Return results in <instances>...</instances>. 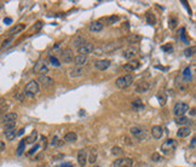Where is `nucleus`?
I'll return each mask as SVG.
<instances>
[{"mask_svg": "<svg viewBox=\"0 0 196 167\" xmlns=\"http://www.w3.org/2000/svg\"><path fill=\"white\" fill-rule=\"evenodd\" d=\"M159 101H160V104H161V106H165V104H166V98H165V96H159Z\"/></svg>", "mask_w": 196, "mask_h": 167, "instance_id": "45", "label": "nucleus"}, {"mask_svg": "<svg viewBox=\"0 0 196 167\" xmlns=\"http://www.w3.org/2000/svg\"><path fill=\"white\" fill-rule=\"evenodd\" d=\"M161 49H162L163 51H171V50H172V45H171V44H168V45H163Z\"/></svg>", "mask_w": 196, "mask_h": 167, "instance_id": "47", "label": "nucleus"}, {"mask_svg": "<svg viewBox=\"0 0 196 167\" xmlns=\"http://www.w3.org/2000/svg\"><path fill=\"white\" fill-rule=\"evenodd\" d=\"M190 133H191V128L188 127V126H182L178 131H177V137L179 138H185L188 136H190Z\"/></svg>", "mask_w": 196, "mask_h": 167, "instance_id": "18", "label": "nucleus"}, {"mask_svg": "<svg viewBox=\"0 0 196 167\" xmlns=\"http://www.w3.org/2000/svg\"><path fill=\"white\" fill-rule=\"evenodd\" d=\"M58 167H74L72 163H62V165H59Z\"/></svg>", "mask_w": 196, "mask_h": 167, "instance_id": "49", "label": "nucleus"}, {"mask_svg": "<svg viewBox=\"0 0 196 167\" xmlns=\"http://www.w3.org/2000/svg\"><path fill=\"white\" fill-rule=\"evenodd\" d=\"M23 132H24V128H21V130H19V132H18V133H16V136H21Z\"/></svg>", "mask_w": 196, "mask_h": 167, "instance_id": "52", "label": "nucleus"}, {"mask_svg": "<svg viewBox=\"0 0 196 167\" xmlns=\"http://www.w3.org/2000/svg\"><path fill=\"white\" fill-rule=\"evenodd\" d=\"M111 154L113 155H120V154H122V149L119 148V147H114L111 149Z\"/></svg>", "mask_w": 196, "mask_h": 167, "instance_id": "41", "label": "nucleus"}, {"mask_svg": "<svg viewBox=\"0 0 196 167\" xmlns=\"http://www.w3.org/2000/svg\"><path fill=\"white\" fill-rule=\"evenodd\" d=\"M13 43V38H7V39H5L4 40V43L1 44V50H5V49H7L11 44Z\"/></svg>", "mask_w": 196, "mask_h": 167, "instance_id": "35", "label": "nucleus"}, {"mask_svg": "<svg viewBox=\"0 0 196 167\" xmlns=\"http://www.w3.org/2000/svg\"><path fill=\"white\" fill-rule=\"evenodd\" d=\"M94 67L98 70H107L110 67V61L109 59H99L94 63Z\"/></svg>", "mask_w": 196, "mask_h": 167, "instance_id": "13", "label": "nucleus"}, {"mask_svg": "<svg viewBox=\"0 0 196 167\" xmlns=\"http://www.w3.org/2000/svg\"><path fill=\"white\" fill-rule=\"evenodd\" d=\"M4 135H5L6 139H9V141H13V139L16 138V130L6 131V132H4Z\"/></svg>", "mask_w": 196, "mask_h": 167, "instance_id": "31", "label": "nucleus"}, {"mask_svg": "<svg viewBox=\"0 0 196 167\" xmlns=\"http://www.w3.org/2000/svg\"><path fill=\"white\" fill-rule=\"evenodd\" d=\"M17 119H18V115L16 113H7V114H5L1 118V121H3L4 125H6V124H13V122H16Z\"/></svg>", "mask_w": 196, "mask_h": 167, "instance_id": "11", "label": "nucleus"}, {"mask_svg": "<svg viewBox=\"0 0 196 167\" xmlns=\"http://www.w3.org/2000/svg\"><path fill=\"white\" fill-rule=\"evenodd\" d=\"M5 150V143L3 141H0V153Z\"/></svg>", "mask_w": 196, "mask_h": 167, "instance_id": "48", "label": "nucleus"}, {"mask_svg": "<svg viewBox=\"0 0 196 167\" xmlns=\"http://www.w3.org/2000/svg\"><path fill=\"white\" fill-rule=\"evenodd\" d=\"M177 22H178V21H177L176 17H171V18H170V28H171V29H174L176 25H177Z\"/></svg>", "mask_w": 196, "mask_h": 167, "instance_id": "40", "label": "nucleus"}, {"mask_svg": "<svg viewBox=\"0 0 196 167\" xmlns=\"http://www.w3.org/2000/svg\"><path fill=\"white\" fill-rule=\"evenodd\" d=\"M122 68H123V70H126V72H133V70H136V69L139 68V62L136 61V59H133V61L127 62L126 64H123Z\"/></svg>", "mask_w": 196, "mask_h": 167, "instance_id": "12", "label": "nucleus"}, {"mask_svg": "<svg viewBox=\"0 0 196 167\" xmlns=\"http://www.w3.org/2000/svg\"><path fill=\"white\" fill-rule=\"evenodd\" d=\"M147 22H148L149 24H155L156 19H155V16H154L151 12H148V13H147Z\"/></svg>", "mask_w": 196, "mask_h": 167, "instance_id": "36", "label": "nucleus"}, {"mask_svg": "<svg viewBox=\"0 0 196 167\" xmlns=\"http://www.w3.org/2000/svg\"><path fill=\"white\" fill-rule=\"evenodd\" d=\"M73 63H74L76 67H84V65L87 63V56H84V55H78V56H75V57H74Z\"/></svg>", "mask_w": 196, "mask_h": 167, "instance_id": "16", "label": "nucleus"}, {"mask_svg": "<svg viewBox=\"0 0 196 167\" xmlns=\"http://www.w3.org/2000/svg\"><path fill=\"white\" fill-rule=\"evenodd\" d=\"M103 28H104V25H103V23L99 22V21H94V22H92V23L90 24V30L93 31V33L101 31V30H103Z\"/></svg>", "mask_w": 196, "mask_h": 167, "instance_id": "20", "label": "nucleus"}, {"mask_svg": "<svg viewBox=\"0 0 196 167\" xmlns=\"http://www.w3.org/2000/svg\"><path fill=\"white\" fill-rule=\"evenodd\" d=\"M191 69H190V67H188V68H185L184 69V72H183V76L186 79V80H190L191 79Z\"/></svg>", "mask_w": 196, "mask_h": 167, "instance_id": "38", "label": "nucleus"}, {"mask_svg": "<svg viewBox=\"0 0 196 167\" xmlns=\"http://www.w3.org/2000/svg\"><path fill=\"white\" fill-rule=\"evenodd\" d=\"M78 162H79V165L81 167H84L86 165V162H87V153H86L85 149L79 150V153H78Z\"/></svg>", "mask_w": 196, "mask_h": 167, "instance_id": "17", "label": "nucleus"}, {"mask_svg": "<svg viewBox=\"0 0 196 167\" xmlns=\"http://www.w3.org/2000/svg\"><path fill=\"white\" fill-rule=\"evenodd\" d=\"M126 40H127L128 44H137V43H139L142 40V37L138 35V34H135V33H132V34H129L126 38Z\"/></svg>", "mask_w": 196, "mask_h": 167, "instance_id": "23", "label": "nucleus"}, {"mask_svg": "<svg viewBox=\"0 0 196 167\" xmlns=\"http://www.w3.org/2000/svg\"><path fill=\"white\" fill-rule=\"evenodd\" d=\"M120 47V44H115V43H109V44H107L105 46H102L101 49H99V53H108V52H111V51H114V50H116V49H119Z\"/></svg>", "mask_w": 196, "mask_h": 167, "instance_id": "14", "label": "nucleus"}, {"mask_svg": "<svg viewBox=\"0 0 196 167\" xmlns=\"http://www.w3.org/2000/svg\"><path fill=\"white\" fill-rule=\"evenodd\" d=\"M94 167H98V166H94Z\"/></svg>", "mask_w": 196, "mask_h": 167, "instance_id": "56", "label": "nucleus"}, {"mask_svg": "<svg viewBox=\"0 0 196 167\" xmlns=\"http://www.w3.org/2000/svg\"><path fill=\"white\" fill-rule=\"evenodd\" d=\"M119 19H120V18H119V16H116V15H113V16H109V17H107V18H105V22H107L108 24H114V23H116Z\"/></svg>", "mask_w": 196, "mask_h": 167, "instance_id": "33", "label": "nucleus"}, {"mask_svg": "<svg viewBox=\"0 0 196 167\" xmlns=\"http://www.w3.org/2000/svg\"><path fill=\"white\" fill-rule=\"evenodd\" d=\"M132 108L135 110H142V109H144V104L142 102V99H135V101L132 102Z\"/></svg>", "mask_w": 196, "mask_h": 167, "instance_id": "27", "label": "nucleus"}, {"mask_svg": "<svg viewBox=\"0 0 196 167\" xmlns=\"http://www.w3.org/2000/svg\"><path fill=\"white\" fill-rule=\"evenodd\" d=\"M1 7H3V3H1V1H0V9H1Z\"/></svg>", "mask_w": 196, "mask_h": 167, "instance_id": "55", "label": "nucleus"}, {"mask_svg": "<svg viewBox=\"0 0 196 167\" xmlns=\"http://www.w3.org/2000/svg\"><path fill=\"white\" fill-rule=\"evenodd\" d=\"M151 136L155 138V139H160L162 136H163V128L159 125L156 126H153L151 127Z\"/></svg>", "mask_w": 196, "mask_h": 167, "instance_id": "15", "label": "nucleus"}, {"mask_svg": "<svg viewBox=\"0 0 196 167\" xmlns=\"http://www.w3.org/2000/svg\"><path fill=\"white\" fill-rule=\"evenodd\" d=\"M191 115H195V109H191Z\"/></svg>", "mask_w": 196, "mask_h": 167, "instance_id": "54", "label": "nucleus"}, {"mask_svg": "<svg viewBox=\"0 0 196 167\" xmlns=\"http://www.w3.org/2000/svg\"><path fill=\"white\" fill-rule=\"evenodd\" d=\"M194 53H195V46H191L184 51V55L186 57H191V56H194Z\"/></svg>", "mask_w": 196, "mask_h": 167, "instance_id": "37", "label": "nucleus"}, {"mask_svg": "<svg viewBox=\"0 0 196 167\" xmlns=\"http://www.w3.org/2000/svg\"><path fill=\"white\" fill-rule=\"evenodd\" d=\"M129 132H131V135H132L133 137H136L139 141H143L147 137L145 130L143 127H141V126H132V127L129 128Z\"/></svg>", "mask_w": 196, "mask_h": 167, "instance_id": "4", "label": "nucleus"}, {"mask_svg": "<svg viewBox=\"0 0 196 167\" xmlns=\"http://www.w3.org/2000/svg\"><path fill=\"white\" fill-rule=\"evenodd\" d=\"M97 155H98V154H97V150H96V149H92L91 153H90V156L87 157L88 161H90L91 163H94V162L97 161Z\"/></svg>", "mask_w": 196, "mask_h": 167, "instance_id": "32", "label": "nucleus"}, {"mask_svg": "<svg viewBox=\"0 0 196 167\" xmlns=\"http://www.w3.org/2000/svg\"><path fill=\"white\" fill-rule=\"evenodd\" d=\"M4 102H5V99L4 98H0V104H4Z\"/></svg>", "mask_w": 196, "mask_h": 167, "instance_id": "53", "label": "nucleus"}, {"mask_svg": "<svg viewBox=\"0 0 196 167\" xmlns=\"http://www.w3.org/2000/svg\"><path fill=\"white\" fill-rule=\"evenodd\" d=\"M132 166H133V160L131 157L116 159L113 163V167H132Z\"/></svg>", "mask_w": 196, "mask_h": 167, "instance_id": "6", "label": "nucleus"}, {"mask_svg": "<svg viewBox=\"0 0 196 167\" xmlns=\"http://www.w3.org/2000/svg\"><path fill=\"white\" fill-rule=\"evenodd\" d=\"M84 73H85V69L82 68V67H75V68H73V69L69 70V75H70V78H78V76H81V75H84Z\"/></svg>", "mask_w": 196, "mask_h": 167, "instance_id": "19", "label": "nucleus"}, {"mask_svg": "<svg viewBox=\"0 0 196 167\" xmlns=\"http://www.w3.org/2000/svg\"><path fill=\"white\" fill-rule=\"evenodd\" d=\"M137 55H138V50H137V49H135V47L127 49V50L123 52V57H125V58H127V59H132V58H135Z\"/></svg>", "mask_w": 196, "mask_h": 167, "instance_id": "21", "label": "nucleus"}, {"mask_svg": "<svg viewBox=\"0 0 196 167\" xmlns=\"http://www.w3.org/2000/svg\"><path fill=\"white\" fill-rule=\"evenodd\" d=\"M176 122L182 126V125H189V124H191V120L189 118H186V116H178L176 119Z\"/></svg>", "mask_w": 196, "mask_h": 167, "instance_id": "28", "label": "nucleus"}, {"mask_svg": "<svg viewBox=\"0 0 196 167\" xmlns=\"http://www.w3.org/2000/svg\"><path fill=\"white\" fill-rule=\"evenodd\" d=\"M188 110H189V104H186L184 102H178L173 108V113H174V115L177 118L178 116H184Z\"/></svg>", "mask_w": 196, "mask_h": 167, "instance_id": "5", "label": "nucleus"}, {"mask_svg": "<svg viewBox=\"0 0 196 167\" xmlns=\"http://www.w3.org/2000/svg\"><path fill=\"white\" fill-rule=\"evenodd\" d=\"M4 22H5V23H6V24H10V23H12V19H11V18H9V17H7V18H5V19H4Z\"/></svg>", "mask_w": 196, "mask_h": 167, "instance_id": "51", "label": "nucleus"}, {"mask_svg": "<svg viewBox=\"0 0 196 167\" xmlns=\"http://www.w3.org/2000/svg\"><path fill=\"white\" fill-rule=\"evenodd\" d=\"M132 82H133V75L132 74H126L123 76L117 78L116 81H115V85H116L117 88L123 90V88H127L128 86L132 85Z\"/></svg>", "mask_w": 196, "mask_h": 167, "instance_id": "2", "label": "nucleus"}, {"mask_svg": "<svg viewBox=\"0 0 196 167\" xmlns=\"http://www.w3.org/2000/svg\"><path fill=\"white\" fill-rule=\"evenodd\" d=\"M33 70H34L35 74H39L41 76V75H46L49 73V67H47L45 61L40 59V61L37 62V64L34 65V69H33Z\"/></svg>", "mask_w": 196, "mask_h": 167, "instance_id": "3", "label": "nucleus"}, {"mask_svg": "<svg viewBox=\"0 0 196 167\" xmlns=\"http://www.w3.org/2000/svg\"><path fill=\"white\" fill-rule=\"evenodd\" d=\"M176 145H177V143L174 139H166L161 145V150L163 153H170L176 148Z\"/></svg>", "mask_w": 196, "mask_h": 167, "instance_id": "8", "label": "nucleus"}, {"mask_svg": "<svg viewBox=\"0 0 196 167\" xmlns=\"http://www.w3.org/2000/svg\"><path fill=\"white\" fill-rule=\"evenodd\" d=\"M149 88H150V85H149L148 82L143 81V82H141V84L136 87V91H137L138 93H145V92L149 91Z\"/></svg>", "mask_w": 196, "mask_h": 167, "instance_id": "25", "label": "nucleus"}, {"mask_svg": "<svg viewBox=\"0 0 196 167\" xmlns=\"http://www.w3.org/2000/svg\"><path fill=\"white\" fill-rule=\"evenodd\" d=\"M16 98L18 99L19 102H23V101H24V98H25V96H24V93H23V92H19V93H17V94H16Z\"/></svg>", "mask_w": 196, "mask_h": 167, "instance_id": "42", "label": "nucleus"}, {"mask_svg": "<svg viewBox=\"0 0 196 167\" xmlns=\"http://www.w3.org/2000/svg\"><path fill=\"white\" fill-rule=\"evenodd\" d=\"M195 143H196V139H195V138H192L191 144H190V148H191V149H194V148H195Z\"/></svg>", "mask_w": 196, "mask_h": 167, "instance_id": "50", "label": "nucleus"}, {"mask_svg": "<svg viewBox=\"0 0 196 167\" xmlns=\"http://www.w3.org/2000/svg\"><path fill=\"white\" fill-rule=\"evenodd\" d=\"M50 61H51V63H52L53 65H56V67H59V64H61V63L58 62V59H57V58H55V57H52V56L50 57Z\"/></svg>", "mask_w": 196, "mask_h": 167, "instance_id": "43", "label": "nucleus"}, {"mask_svg": "<svg viewBox=\"0 0 196 167\" xmlns=\"http://www.w3.org/2000/svg\"><path fill=\"white\" fill-rule=\"evenodd\" d=\"M39 82V86L41 85L44 88H51L53 85H55V81H53V79H51L50 76H47V75H41L40 78H39V80H38Z\"/></svg>", "mask_w": 196, "mask_h": 167, "instance_id": "7", "label": "nucleus"}, {"mask_svg": "<svg viewBox=\"0 0 196 167\" xmlns=\"http://www.w3.org/2000/svg\"><path fill=\"white\" fill-rule=\"evenodd\" d=\"M37 138H38V132L37 131H33L30 135L27 137V141H25V143H28V144H31V143H34L35 141H37Z\"/></svg>", "mask_w": 196, "mask_h": 167, "instance_id": "29", "label": "nucleus"}, {"mask_svg": "<svg viewBox=\"0 0 196 167\" xmlns=\"http://www.w3.org/2000/svg\"><path fill=\"white\" fill-rule=\"evenodd\" d=\"M39 91H40V86H39L38 81H35V80H31V81H29V82L25 85L23 93H24V96H25V97L33 98L34 96H37V94L39 93Z\"/></svg>", "mask_w": 196, "mask_h": 167, "instance_id": "1", "label": "nucleus"}, {"mask_svg": "<svg viewBox=\"0 0 196 167\" xmlns=\"http://www.w3.org/2000/svg\"><path fill=\"white\" fill-rule=\"evenodd\" d=\"M15 127H16V122H13V124H6L5 127H4V132L12 131V130H15Z\"/></svg>", "mask_w": 196, "mask_h": 167, "instance_id": "39", "label": "nucleus"}, {"mask_svg": "<svg viewBox=\"0 0 196 167\" xmlns=\"http://www.w3.org/2000/svg\"><path fill=\"white\" fill-rule=\"evenodd\" d=\"M38 149H39V144H35V147H33V148H31V149H30V150L28 151V154H29V155L34 154V153H35V151H37Z\"/></svg>", "mask_w": 196, "mask_h": 167, "instance_id": "46", "label": "nucleus"}, {"mask_svg": "<svg viewBox=\"0 0 196 167\" xmlns=\"http://www.w3.org/2000/svg\"><path fill=\"white\" fill-rule=\"evenodd\" d=\"M78 139V136L75 132H68L67 135L64 136V142H68V143H73Z\"/></svg>", "mask_w": 196, "mask_h": 167, "instance_id": "26", "label": "nucleus"}, {"mask_svg": "<svg viewBox=\"0 0 196 167\" xmlns=\"http://www.w3.org/2000/svg\"><path fill=\"white\" fill-rule=\"evenodd\" d=\"M93 50H94V46H93V44H91V43H85L81 47H79V53L80 55H84V56H87L88 53H92L93 52Z\"/></svg>", "mask_w": 196, "mask_h": 167, "instance_id": "10", "label": "nucleus"}, {"mask_svg": "<svg viewBox=\"0 0 196 167\" xmlns=\"http://www.w3.org/2000/svg\"><path fill=\"white\" fill-rule=\"evenodd\" d=\"M24 28H25L24 24H16V25H13V27L7 31V33H9L10 35H16V34H18L19 31H22Z\"/></svg>", "mask_w": 196, "mask_h": 167, "instance_id": "24", "label": "nucleus"}, {"mask_svg": "<svg viewBox=\"0 0 196 167\" xmlns=\"http://www.w3.org/2000/svg\"><path fill=\"white\" fill-rule=\"evenodd\" d=\"M86 43V40H85V37H82V35H78V37H75L74 39H73V46L74 47H81L84 44Z\"/></svg>", "mask_w": 196, "mask_h": 167, "instance_id": "22", "label": "nucleus"}, {"mask_svg": "<svg viewBox=\"0 0 196 167\" xmlns=\"http://www.w3.org/2000/svg\"><path fill=\"white\" fill-rule=\"evenodd\" d=\"M50 145L53 147V148H59V147L63 145V141H61V139H58L57 137H55V138H52V141L50 142Z\"/></svg>", "mask_w": 196, "mask_h": 167, "instance_id": "30", "label": "nucleus"}, {"mask_svg": "<svg viewBox=\"0 0 196 167\" xmlns=\"http://www.w3.org/2000/svg\"><path fill=\"white\" fill-rule=\"evenodd\" d=\"M61 59H62L64 63H70V62H73V59H74V53H73V51H72L70 49H67V50L62 51V53H61Z\"/></svg>", "mask_w": 196, "mask_h": 167, "instance_id": "9", "label": "nucleus"}, {"mask_svg": "<svg viewBox=\"0 0 196 167\" xmlns=\"http://www.w3.org/2000/svg\"><path fill=\"white\" fill-rule=\"evenodd\" d=\"M160 159H161V156H160V154H157V153H154V154L151 155V160L155 161V162H157Z\"/></svg>", "mask_w": 196, "mask_h": 167, "instance_id": "44", "label": "nucleus"}, {"mask_svg": "<svg viewBox=\"0 0 196 167\" xmlns=\"http://www.w3.org/2000/svg\"><path fill=\"white\" fill-rule=\"evenodd\" d=\"M24 149H25V139H23V141L19 142V145H18V149H17V155L18 156L22 155L23 151H24Z\"/></svg>", "mask_w": 196, "mask_h": 167, "instance_id": "34", "label": "nucleus"}]
</instances>
